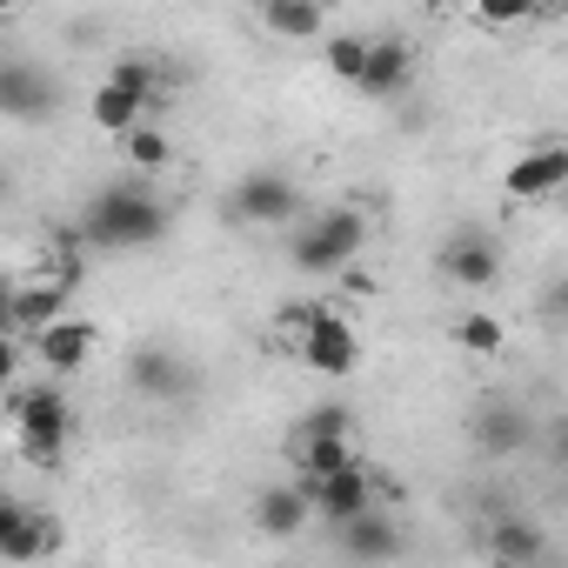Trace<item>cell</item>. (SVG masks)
Here are the masks:
<instances>
[{"label": "cell", "mask_w": 568, "mask_h": 568, "mask_svg": "<svg viewBox=\"0 0 568 568\" xmlns=\"http://www.w3.org/2000/svg\"><path fill=\"white\" fill-rule=\"evenodd\" d=\"M81 234H88L94 254H141V247H154V241L168 234V207H161V194L141 187V181H108V187L88 194Z\"/></svg>", "instance_id": "1"}, {"label": "cell", "mask_w": 568, "mask_h": 568, "mask_svg": "<svg viewBox=\"0 0 568 568\" xmlns=\"http://www.w3.org/2000/svg\"><path fill=\"white\" fill-rule=\"evenodd\" d=\"M8 422H14L21 455H28L34 468H61L68 435H74V408H68V395L54 388V375H48V382H8Z\"/></svg>", "instance_id": "2"}, {"label": "cell", "mask_w": 568, "mask_h": 568, "mask_svg": "<svg viewBox=\"0 0 568 568\" xmlns=\"http://www.w3.org/2000/svg\"><path fill=\"white\" fill-rule=\"evenodd\" d=\"M362 247H368V214H362V207H322V214L295 234L288 261H295L302 274L328 281V274H348Z\"/></svg>", "instance_id": "3"}, {"label": "cell", "mask_w": 568, "mask_h": 568, "mask_svg": "<svg viewBox=\"0 0 568 568\" xmlns=\"http://www.w3.org/2000/svg\"><path fill=\"white\" fill-rule=\"evenodd\" d=\"M302 207V187L281 174V168H247L234 187H227V214L241 221V227H281Z\"/></svg>", "instance_id": "4"}, {"label": "cell", "mask_w": 568, "mask_h": 568, "mask_svg": "<svg viewBox=\"0 0 568 568\" xmlns=\"http://www.w3.org/2000/svg\"><path fill=\"white\" fill-rule=\"evenodd\" d=\"M468 442L488 455V462H508V455H528L535 448V415L521 402H481L468 415Z\"/></svg>", "instance_id": "5"}, {"label": "cell", "mask_w": 568, "mask_h": 568, "mask_svg": "<svg viewBox=\"0 0 568 568\" xmlns=\"http://www.w3.org/2000/svg\"><path fill=\"white\" fill-rule=\"evenodd\" d=\"M128 388H134L141 402L174 408V402H187V395H194V375H187V362H181L174 348L148 342V348H134V355H128Z\"/></svg>", "instance_id": "6"}, {"label": "cell", "mask_w": 568, "mask_h": 568, "mask_svg": "<svg viewBox=\"0 0 568 568\" xmlns=\"http://www.w3.org/2000/svg\"><path fill=\"white\" fill-rule=\"evenodd\" d=\"M508 201H555L568 187V141H535L508 174H501Z\"/></svg>", "instance_id": "7"}, {"label": "cell", "mask_w": 568, "mask_h": 568, "mask_svg": "<svg viewBox=\"0 0 568 568\" xmlns=\"http://www.w3.org/2000/svg\"><path fill=\"white\" fill-rule=\"evenodd\" d=\"M435 261H442V274L455 281V288H468V295H488L495 281H501V247L488 234H448Z\"/></svg>", "instance_id": "8"}, {"label": "cell", "mask_w": 568, "mask_h": 568, "mask_svg": "<svg viewBox=\"0 0 568 568\" xmlns=\"http://www.w3.org/2000/svg\"><path fill=\"white\" fill-rule=\"evenodd\" d=\"M295 355H302L315 375H335V382H342V375H355V368H362V335H355V328L328 308V315H322V322L295 342Z\"/></svg>", "instance_id": "9"}, {"label": "cell", "mask_w": 568, "mask_h": 568, "mask_svg": "<svg viewBox=\"0 0 568 568\" xmlns=\"http://www.w3.org/2000/svg\"><path fill=\"white\" fill-rule=\"evenodd\" d=\"M308 495H315V515L328 521V528H342L348 515H362V508H375V481H368V468L355 462V468H335V475H295Z\"/></svg>", "instance_id": "10"}, {"label": "cell", "mask_w": 568, "mask_h": 568, "mask_svg": "<svg viewBox=\"0 0 568 568\" xmlns=\"http://www.w3.org/2000/svg\"><path fill=\"white\" fill-rule=\"evenodd\" d=\"M335 541H342V555H355V561H395V555H408V535H402V521L375 501V508H362V515H348L342 528H335Z\"/></svg>", "instance_id": "11"}, {"label": "cell", "mask_w": 568, "mask_h": 568, "mask_svg": "<svg viewBox=\"0 0 568 568\" xmlns=\"http://www.w3.org/2000/svg\"><path fill=\"white\" fill-rule=\"evenodd\" d=\"M94 342H101V328H94V322H81V315H61V322H48V328H41L28 348H34V362H41L48 375H74V368H88Z\"/></svg>", "instance_id": "12"}, {"label": "cell", "mask_w": 568, "mask_h": 568, "mask_svg": "<svg viewBox=\"0 0 568 568\" xmlns=\"http://www.w3.org/2000/svg\"><path fill=\"white\" fill-rule=\"evenodd\" d=\"M54 101H61V88H54V74H41L34 61H8V68H0V114L41 121V114H54Z\"/></svg>", "instance_id": "13"}, {"label": "cell", "mask_w": 568, "mask_h": 568, "mask_svg": "<svg viewBox=\"0 0 568 568\" xmlns=\"http://www.w3.org/2000/svg\"><path fill=\"white\" fill-rule=\"evenodd\" d=\"M308 515H315V495H308L302 481H281V488H261V495H254V528H261V535H274V541L302 535V528H308Z\"/></svg>", "instance_id": "14"}, {"label": "cell", "mask_w": 568, "mask_h": 568, "mask_svg": "<svg viewBox=\"0 0 568 568\" xmlns=\"http://www.w3.org/2000/svg\"><path fill=\"white\" fill-rule=\"evenodd\" d=\"M54 548H61L54 521H41V515L21 508V501L0 508V561H41V555H54Z\"/></svg>", "instance_id": "15"}, {"label": "cell", "mask_w": 568, "mask_h": 568, "mask_svg": "<svg viewBox=\"0 0 568 568\" xmlns=\"http://www.w3.org/2000/svg\"><path fill=\"white\" fill-rule=\"evenodd\" d=\"M68 315V274H54V281H21L14 288V302H8V322H14V335H41L48 322H61Z\"/></svg>", "instance_id": "16"}, {"label": "cell", "mask_w": 568, "mask_h": 568, "mask_svg": "<svg viewBox=\"0 0 568 568\" xmlns=\"http://www.w3.org/2000/svg\"><path fill=\"white\" fill-rule=\"evenodd\" d=\"M148 108H154V101H148L141 88H128V81H114V74H108V81L94 88V101H88V114H94V128H108V134H134Z\"/></svg>", "instance_id": "17"}, {"label": "cell", "mask_w": 568, "mask_h": 568, "mask_svg": "<svg viewBox=\"0 0 568 568\" xmlns=\"http://www.w3.org/2000/svg\"><path fill=\"white\" fill-rule=\"evenodd\" d=\"M408 81H415V54H408V41H375L368 74H362V94H368V101H395Z\"/></svg>", "instance_id": "18"}, {"label": "cell", "mask_w": 568, "mask_h": 568, "mask_svg": "<svg viewBox=\"0 0 568 568\" xmlns=\"http://www.w3.org/2000/svg\"><path fill=\"white\" fill-rule=\"evenodd\" d=\"M481 548H488L495 561H541V555H548V535H541L528 515H495L488 535H481Z\"/></svg>", "instance_id": "19"}, {"label": "cell", "mask_w": 568, "mask_h": 568, "mask_svg": "<svg viewBox=\"0 0 568 568\" xmlns=\"http://www.w3.org/2000/svg\"><path fill=\"white\" fill-rule=\"evenodd\" d=\"M295 455H302V475H335V468H355L362 462L348 435H302Z\"/></svg>", "instance_id": "20"}, {"label": "cell", "mask_w": 568, "mask_h": 568, "mask_svg": "<svg viewBox=\"0 0 568 568\" xmlns=\"http://www.w3.org/2000/svg\"><path fill=\"white\" fill-rule=\"evenodd\" d=\"M368 54H375V41H368V34H335V41H328V74H335V81H348V88H362Z\"/></svg>", "instance_id": "21"}, {"label": "cell", "mask_w": 568, "mask_h": 568, "mask_svg": "<svg viewBox=\"0 0 568 568\" xmlns=\"http://www.w3.org/2000/svg\"><path fill=\"white\" fill-rule=\"evenodd\" d=\"M267 14V28L281 34V41H308V34H322V0H288V8H261Z\"/></svg>", "instance_id": "22"}, {"label": "cell", "mask_w": 568, "mask_h": 568, "mask_svg": "<svg viewBox=\"0 0 568 568\" xmlns=\"http://www.w3.org/2000/svg\"><path fill=\"white\" fill-rule=\"evenodd\" d=\"M455 342H462L468 355H501V342H508V328H501L495 315H481V308H468V315L455 322Z\"/></svg>", "instance_id": "23"}, {"label": "cell", "mask_w": 568, "mask_h": 568, "mask_svg": "<svg viewBox=\"0 0 568 568\" xmlns=\"http://www.w3.org/2000/svg\"><path fill=\"white\" fill-rule=\"evenodd\" d=\"M128 161H134V168H148V174H154V168H168V161H174V141H168V134H161V128H148V121H141V128H134V134H128Z\"/></svg>", "instance_id": "24"}, {"label": "cell", "mask_w": 568, "mask_h": 568, "mask_svg": "<svg viewBox=\"0 0 568 568\" xmlns=\"http://www.w3.org/2000/svg\"><path fill=\"white\" fill-rule=\"evenodd\" d=\"M535 8L541 0H475V21L481 28H521V21H535Z\"/></svg>", "instance_id": "25"}, {"label": "cell", "mask_w": 568, "mask_h": 568, "mask_svg": "<svg viewBox=\"0 0 568 568\" xmlns=\"http://www.w3.org/2000/svg\"><path fill=\"white\" fill-rule=\"evenodd\" d=\"M108 74H114V81H128V88H141L148 101H161V81H168V74H161L154 61H141V54H128V61H114Z\"/></svg>", "instance_id": "26"}, {"label": "cell", "mask_w": 568, "mask_h": 568, "mask_svg": "<svg viewBox=\"0 0 568 568\" xmlns=\"http://www.w3.org/2000/svg\"><path fill=\"white\" fill-rule=\"evenodd\" d=\"M322 315H328V302H295V308H281V322H274V328L288 335V342H302V335H308Z\"/></svg>", "instance_id": "27"}, {"label": "cell", "mask_w": 568, "mask_h": 568, "mask_svg": "<svg viewBox=\"0 0 568 568\" xmlns=\"http://www.w3.org/2000/svg\"><path fill=\"white\" fill-rule=\"evenodd\" d=\"M302 435H348V408H335V402H322V408H308V422H302Z\"/></svg>", "instance_id": "28"}, {"label": "cell", "mask_w": 568, "mask_h": 568, "mask_svg": "<svg viewBox=\"0 0 568 568\" xmlns=\"http://www.w3.org/2000/svg\"><path fill=\"white\" fill-rule=\"evenodd\" d=\"M541 448H548V468H561L568 475V408L548 422V435H541Z\"/></svg>", "instance_id": "29"}, {"label": "cell", "mask_w": 568, "mask_h": 568, "mask_svg": "<svg viewBox=\"0 0 568 568\" xmlns=\"http://www.w3.org/2000/svg\"><path fill=\"white\" fill-rule=\"evenodd\" d=\"M541 322L568 328V274H561V281H548V295H541Z\"/></svg>", "instance_id": "30"}, {"label": "cell", "mask_w": 568, "mask_h": 568, "mask_svg": "<svg viewBox=\"0 0 568 568\" xmlns=\"http://www.w3.org/2000/svg\"><path fill=\"white\" fill-rule=\"evenodd\" d=\"M261 8H288V0H261ZM322 8H328V0H322Z\"/></svg>", "instance_id": "31"}]
</instances>
